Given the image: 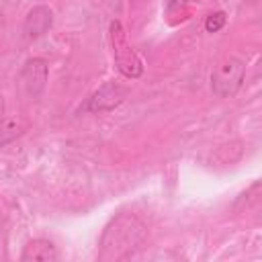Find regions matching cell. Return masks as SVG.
I'll list each match as a JSON object with an SVG mask.
<instances>
[{
    "mask_svg": "<svg viewBox=\"0 0 262 262\" xmlns=\"http://www.w3.org/2000/svg\"><path fill=\"white\" fill-rule=\"evenodd\" d=\"M127 98V90L115 82H104L98 90H94L86 102L80 106V111L84 113H106L113 111L115 106H119L123 100Z\"/></svg>",
    "mask_w": 262,
    "mask_h": 262,
    "instance_id": "277c9868",
    "label": "cell"
},
{
    "mask_svg": "<svg viewBox=\"0 0 262 262\" xmlns=\"http://www.w3.org/2000/svg\"><path fill=\"white\" fill-rule=\"evenodd\" d=\"M47 61L41 57H31L20 70V86L29 98H39L47 86Z\"/></svg>",
    "mask_w": 262,
    "mask_h": 262,
    "instance_id": "5b68a950",
    "label": "cell"
},
{
    "mask_svg": "<svg viewBox=\"0 0 262 262\" xmlns=\"http://www.w3.org/2000/svg\"><path fill=\"white\" fill-rule=\"evenodd\" d=\"M108 37H111V47H113V59L117 70L125 78H139L143 74V63L139 55L133 51V47L127 41V31L121 25V20H111L108 25Z\"/></svg>",
    "mask_w": 262,
    "mask_h": 262,
    "instance_id": "7a4b0ae2",
    "label": "cell"
},
{
    "mask_svg": "<svg viewBox=\"0 0 262 262\" xmlns=\"http://www.w3.org/2000/svg\"><path fill=\"white\" fill-rule=\"evenodd\" d=\"M53 25V10L49 6H35L29 10L23 23V35L25 39H39L43 37Z\"/></svg>",
    "mask_w": 262,
    "mask_h": 262,
    "instance_id": "8992f818",
    "label": "cell"
},
{
    "mask_svg": "<svg viewBox=\"0 0 262 262\" xmlns=\"http://www.w3.org/2000/svg\"><path fill=\"white\" fill-rule=\"evenodd\" d=\"M145 235H147V227L137 215L127 211L119 213L106 223L100 235L98 258L102 262L125 260L143 244Z\"/></svg>",
    "mask_w": 262,
    "mask_h": 262,
    "instance_id": "6da1fadb",
    "label": "cell"
},
{
    "mask_svg": "<svg viewBox=\"0 0 262 262\" xmlns=\"http://www.w3.org/2000/svg\"><path fill=\"white\" fill-rule=\"evenodd\" d=\"M227 23V14L223 10H217V12H211L207 18H205V31L207 33H217L225 27Z\"/></svg>",
    "mask_w": 262,
    "mask_h": 262,
    "instance_id": "9c48e42d",
    "label": "cell"
},
{
    "mask_svg": "<svg viewBox=\"0 0 262 262\" xmlns=\"http://www.w3.org/2000/svg\"><path fill=\"white\" fill-rule=\"evenodd\" d=\"M25 131H27V123L23 119H16V117L0 119V147H4L6 143L14 141Z\"/></svg>",
    "mask_w": 262,
    "mask_h": 262,
    "instance_id": "ba28073f",
    "label": "cell"
},
{
    "mask_svg": "<svg viewBox=\"0 0 262 262\" xmlns=\"http://www.w3.org/2000/svg\"><path fill=\"white\" fill-rule=\"evenodd\" d=\"M23 262H53L57 260V248L49 242V239H31L23 254H20Z\"/></svg>",
    "mask_w": 262,
    "mask_h": 262,
    "instance_id": "52a82bcc",
    "label": "cell"
},
{
    "mask_svg": "<svg viewBox=\"0 0 262 262\" xmlns=\"http://www.w3.org/2000/svg\"><path fill=\"white\" fill-rule=\"evenodd\" d=\"M244 76H246V63L239 57H225L217 63V68L211 74V88L213 94H217L219 98H229L233 96L242 84H244Z\"/></svg>",
    "mask_w": 262,
    "mask_h": 262,
    "instance_id": "3957f363",
    "label": "cell"
},
{
    "mask_svg": "<svg viewBox=\"0 0 262 262\" xmlns=\"http://www.w3.org/2000/svg\"><path fill=\"white\" fill-rule=\"evenodd\" d=\"M2 115H4V98L0 94V119H2Z\"/></svg>",
    "mask_w": 262,
    "mask_h": 262,
    "instance_id": "8fae6325",
    "label": "cell"
},
{
    "mask_svg": "<svg viewBox=\"0 0 262 262\" xmlns=\"http://www.w3.org/2000/svg\"><path fill=\"white\" fill-rule=\"evenodd\" d=\"M166 4V10H174V8H180L186 4V0H164Z\"/></svg>",
    "mask_w": 262,
    "mask_h": 262,
    "instance_id": "30bf717a",
    "label": "cell"
}]
</instances>
